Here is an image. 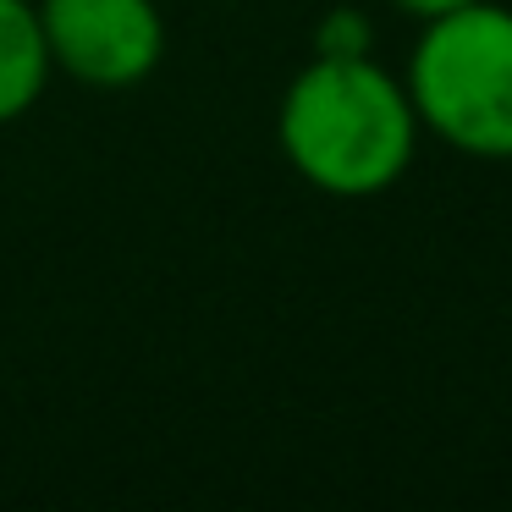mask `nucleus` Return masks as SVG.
I'll return each instance as SVG.
<instances>
[{"label": "nucleus", "instance_id": "1", "mask_svg": "<svg viewBox=\"0 0 512 512\" xmlns=\"http://www.w3.org/2000/svg\"><path fill=\"white\" fill-rule=\"evenodd\" d=\"M419 133L408 83L375 56H314L276 111L287 166L331 199L386 193L413 166Z\"/></svg>", "mask_w": 512, "mask_h": 512}, {"label": "nucleus", "instance_id": "6", "mask_svg": "<svg viewBox=\"0 0 512 512\" xmlns=\"http://www.w3.org/2000/svg\"><path fill=\"white\" fill-rule=\"evenodd\" d=\"M397 12H408L413 23H435V17L446 12H463V6H474V0H391Z\"/></svg>", "mask_w": 512, "mask_h": 512}, {"label": "nucleus", "instance_id": "2", "mask_svg": "<svg viewBox=\"0 0 512 512\" xmlns=\"http://www.w3.org/2000/svg\"><path fill=\"white\" fill-rule=\"evenodd\" d=\"M402 83L430 138L468 160H512V6L474 0L424 23Z\"/></svg>", "mask_w": 512, "mask_h": 512}, {"label": "nucleus", "instance_id": "3", "mask_svg": "<svg viewBox=\"0 0 512 512\" xmlns=\"http://www.w3.org/2000/svg\"><path fill=\"white\" fill-rule=\"evenodd\" d=\"M50 67L83 89H138L166 56L155 0H34Z\"/></svg>", "mask_w": 512, "mask_h": 512}, {"label": "nucleus", "instance_id": "4", "mask_svg": "<svg viewBox=\"0 0 512 512\" xmlns=\"http://www.w3.org/2000/svg\"><path fill=\"white\" fill-rule=\"evenodd\" d=\"M50 78H56V67H50V45L39 28V6L0 0V127L34 111Z\"/></svg>", "mask_w": 512, "mask_h": 512}, {"label": "nucleus", "instance_id": "5", "mask_svg": "<svg viewBox=\"0 0 512 512\" xmlns=\"http://www.w3.org/2000/svg\"><path fill=\"white\" fill-rule=\"evenodd\" d=\"M314 56H375V28L364 12L353 6H336L320 17V34H314Z\"/></svg>", "mask_w": 512, "mask_h": 512}]
</instances>
